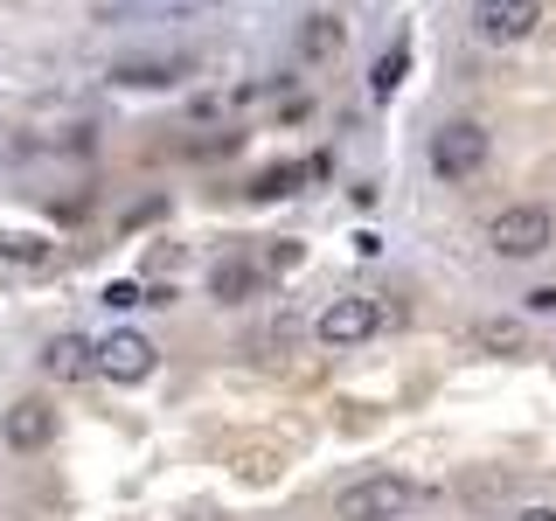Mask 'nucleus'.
<instances>
[{
  "label": "nucleus",
  "instance_id": "obj_4",
  "mask_svg": "<svg viewBox=\"0 0 556 521\" xmlns=\"http://www.w3.org/2000/svg\"><path fill=\"white\" fill-rule=\"evenodd\" d=\"M480 167H486V126L452 118V126L431 132V174H439V181H473Z\"/></svg>",
  "mask_w": 556,
  "mask_h": 521
},
{
  "label": "nucleus",
  "instance_id": "obj_10",
  "mask_svg": "<svg viewBox=\"0 0 556 521\" xmlns=\"http://www.w3.org/2000/svg\"><path fill=\"white\" fill-rule=\"evenodd\" d=\"M42 369L56 376V382H84V376L98 369V361H91V341H84V334H56V341L42 347Z\"/></svg>",
  "mask_w": 556,
  "mask_h": 521
},
{
  "label": "nucleus",
  "instance_id": "obj_11",
  "mask_svg": "<svg viewBox=\"0 0 556 521\" xmlns=\"http://www.w3.org/2000/svg\"><path fill=\"white\" fill-rule=\"evenodd\" d=\"M313 174H327V161H306V167H271V174H257V181H251V195H257V202H278V195H292L300 181H313Z\"/></svg>",
  "mask_w": 556,
  "mask_h": 521
},
{
  "label": "nucleus",
  "instance_id": "obj_13",
  "mask_svg": "<svg viewBox=\"0 0 556 521\" xmlns=\"http://www.w3.org/2000/svg\"><path fill=\"white\" fill-rule=\"evenodd\" d=\"M251 285H257V271L251 265H216V278H208V292H216V300H251Z\"/></svg>",
  "mask_w": 556,
  "mask_h": 521
},
{
  "label": "nucleus",
  "instance_id": "obj_18",
  "mask_svg": "<svg viewBox=\"0 0 556 521\" xmlns=\"http://www.w3.org/2000/svg\"><path fill=\"white\" fill-rule=\"evenodd\" d=\"M529 313H556V285H535L529 292Z\"/></svg>",
  "mask_w": 556,
  "mask_h": 521
},
{
  "label": "nucleus",
  "instance_id": "obj_12",
  "mask_svg": "<svg viewBox=\"0 0 556 521\" xmlns=\"http://www.w3.org/2000/svg\"><path fill=\"white\" fill-rule=\"evenodd\" d=\"M404 69H410V42L382 49V56H376V69H369V91H376V98H390L396 84H404Z\"/></svg>",
  "mask_w": 556,
  "mask_h": 521
},
{
  "label": "nucleus",
  "instance_id": "obj_19",
  "mask_svg": "<svg viewBox=\"0 0 556 521\" xmlns=\"http://www.w3.org/2000/svg\"><path fill=\"white\" fill-rule=\"evenodd\" d=\"M521 521H556V508H529V514H521Z\"/></svg>",
  "mask_w": 556,
  "mask_h": 521
},
{
  "label": "nucleus",
  "instance_id": "obj_3",
  "mask_svg": "<svg viewBox=\"0 0 556 521\" xmlns=\"http://www.w3.org/2000/svg\"><path fill=\"white\" fill-rule=\"evenodd\" d=\"M382 300H369V292H341V300L320 306V320H313V334H320L327 347H362L369 334H382Z\"/></svg>",
  "mask_w": 556,
  "mask_h": 521
},
{
  "label": "nucleus",
  "instance_id": "obj_15",
  "mask_svg": "<svg viewBox=\"0 0 556 521\" xmlns=\"http://www.w3.org/2000/svg\"><path fill=\"white\" fill-rule=\"evenodd\" d=\"M334 49H341V22L313 14V22H306V56H334Z\"/></svg>",
  "mask_w": 556,
  "mask_h": 521
},
{
  "label": "nucleus",
  "instance_id": "obj_17",
  "mask_svg": "<svg viewBox=\"0 0 556 521\" xmlns=\"http://www.w3.org/2000/svg\"><path fill=\"white\" fill-rule=\"evenodd\" d=\"M480 341H486V347H515L521 327H480Z\"/></svg>",
  "mask_w": 556,
  "mask_h": 521
},
{
  "label": "nucleus",
  "instance_id": "obj_5",
  "mask_svg": "<svg viewBox=\"0 0 556 521\" xmlns=\"http://www.w3.org/2000/svg\"><path fill=\"white\" fill-rule=\"evenodd\" d=\"M91 361L104 382H147L153 361H161V347H153L147 334H132V327H112L104 341H91Z\"/></svg>",
  "mask_w": 556,
  "mask_h": 521
},
{
  "label": "nucleus",
  "instance_id": "obj_16",
  "mask_svg": "<svg viewBox=\"0 0 556 521\" xmlns=\"http://www.w3.org/2000/svg\"><path fill=\"white\" fill-rule=\"evenodd\" d=\"M104 306H112V313H132V306H147V292H139L132 278H118V285H104Z\"/></svg>",
  "mask_w": 556,
  "mask_h": 521
},
{
  "label": "nucleus",
  "instance_id": "obj_9",
  "mask_svg": "<svg viewBox=\"0 0 556 521\" xmlns=\"http://www.w3.org/2000/svg\"><path fill=\"white\" fill-rule=\"evenodd\" d=\"M188 69H195L188 56H126V63H112V84H126V91H167Z\"/></svg>",
  "mask_w": 556,
  "mask_h": 521
},
{
  "label": "nucleus",
  "instance_id": "obj_2",
  "mask_svg": "<svg viewBox=\"0 0 556 521\" xmlns=\"http://www.w3.org/2000/svg\"><path fill=\"white\" fill-rule=\"evenodd\" d=\"M486 243H494V257H543L556 243V223H549V208L515 202V208H501V216L486 223Z\"/></svg>",
  "mask_w": 556,
  "mask_h": 521
},
{
  "label": "nucleus",
  "instance_id": "obj_1",
  "mask_svg": "<svg viewBox=\"0 0 556 521\" xmlns=\"http://www.w3.org/2000/svg\"><path fill=\"white\" fill-rule=\"evenodd\" d=\"M410 508H417V486L404 473H369V480L341 486V500H334L341 521H404Z\"/></svg>",
  "mask_w": 556,
  "mask_h": 521
},
{
  "label": "nucleus",
  "instance_id": "obj_6",
  "mask_svg": "<svg viewBox=\"0 0 556 521\" xmlns=\"http://www.w3.org/2000/svg\"><path fill=\"white\" fill-rule=\"evenodd\" d=\"M230 0H104L98 22L104 28H126V22H195V14H216Z\"/></svg>",
  "mask_w": 556,
  "mask_h": 521
},
{
  "label": "nucleus",
  "instance_id": "obj_8",
  "mask_svg": "<svg viewBox=\"0 0 556 521\" xmlns=\"http://www.w3.org/2000/svg\"><path fill=\"white\" fill-rule=\"evenodd\" d=\"M0 439L14 452H42L56 439V410H49L42 396H22V404H8V417H0Z\"/></svg>",
  "mask_w": 556,
  "mask_h": 521
},
{
  "label": "nucleus",
  "instance_id": "obj_7",
  "mask_svg": "<svg viewBox=\"0 0 556 521\" xmlns=\"http://www.w3.org/2000/svg\"><path fill=\"white\" fill-rule=\"evenodd\" d=\"M535 22H543V0H480L473 8L480 42H521V35H535Z\"/></svg>",
  "mask_w": 556,
  "mask_h": 521
},
{
  "label": "nucleus",
  "instance_id": "obj_14",
  "mask_svg": "<svg viewBox=\"0 0 556 521\" xmlns=\"http://www.w3.org/2000/svg\"><path fill=\"white\" fill-rule=\"evenodd\" d=\"M0 257H14V265H42L49 243L42 237H22V230H0Z\"/></svg>",
  "mask_w": 556,
  "mask_h": 521
}]
</instances>
